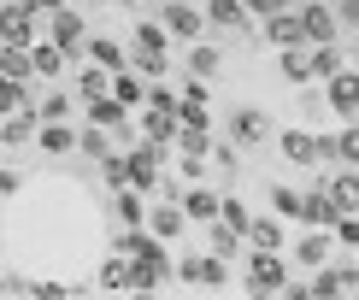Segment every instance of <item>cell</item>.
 <instances>
[{"label":"cell","mask_w":359,"mask_h":300,"mask_svg":"<svg viewBox=\"0 0 359 300\" xmlns=\"http://www.w3.org/2000/svg\"><path fill=\"white\" fill-rule=\"evenodd\" d=\"M248 218H253V212L236 200V194H224V200H218V224H230L236 236H248Z\"/></svg>","instance_id":"obj_36"},{"label":"cell","mask_w":359,"mask_h":300,"mask_svg":"<svg viewBox=\"0 0 359 300\" xmlns=\"http://www.w3.org/2000/svg\"><path fill=\"white\" fill-rule=\"evenodd\" d=\"M306 224V230H330L336 224V200H330V189H306L301 194V212H294Z\"/></svg>","instance_id":"obj_15"},{"label":"cell","mask_w":359,"mask_h":300,"mask_svg":"<svg viewBox=\"0 0 359 300\" xmlns=\"http://www.w3.org/2000/svg\"><path fill=\"white\" fill-rule=\"evenodd\" d=\"M83 107H88V124H100V130H124V118H130V107L112 95V88L95 95V100H83Z\"/></svg>","instance_id":"obj_16"},{"label":"cell","mask_w":359,"mask_h":300,"mask_svg":"<svg viewBox=\"0 0 359 300\" xmlns=\"http://www.w3.org/2000/svg\"><path fill=\"white\" fill-rule=\"evenodd\" d=\"M83 53H88V59H95V65H100V71H124V65H130V53H124V48H118V41H112V36H88V48H83Z\"/></svg>","instance_id":"obj_26"},{"label":"cell","mask_w":359,"mask_h":300,"mask_svg":"<svg viewBox=\"0 0 359 300\" xmlns=\"http://www.w3.org/2000/svg\"><path fill=\"white\" fill-rule=\"evenodd\" d=\"M36 18H41V12L29 6V0H6V6H0V41H18V48L41 41L36 36Z\"/></svg>","instance_id":"obj_7"},{"label":"cell","mask_w":359,"mask_h":300,"mask_svg":"<svg viewBox=\"0 0 359 300\" xmlns=\"http://www.w3.org/2000/svg\"><path fill=\"white\" fill-rule=\"evenodd\" d=\"M36 118L41 124H71V118H77V100H71L65 88H48V95L36 100Z\"/></svg>","instance_id":"obj_20"},{"label":"cell","mask_w":359,"mask_h":300,"mask_svg":"<svg viewBox=\"0 0 359 300\" xmlns=\"http://www.w3.org/2000/svg\"><path fill=\"white\" fill-rule=\"evenodd\" d=\"M29 6H36V12H53V6H65V0H29Z\"/></svg>","instance_id":"obj_48"},{"label":"cell","mask_w":359,"mask_h":300,"mask_svg":"<svg viewBox=\"0 0 359 300\" xmlns=\"http://www.w3.org/2000/svg\"><path fill=\"white\" fill-rule=\"evenodd\" d=\"M242 6H248V12H259V18H265V12H277V6H289V0H242Z\"/></svg>","instance_id":"obj_46"},{"label":"cell","mask_w":359,"mask_h":300,"mask_svg":"<svg viewBox=\"0 0 359 300\" xmlns=\"http://www.w3.org/2000/svg\"><path fill=\"white\" fill-rule=\"evenodd\" d=\"M336 159H341V165H359V124H348V130L336 136Z\"/></svg>","instance_id":"obj_42"},{"label":"cell","mask_w":359,"mask_h":300,"mask_svg":"<svg viewBox=\"0 0 359 300\" xmlns=\"http://www.w3.org/2000/svg\"><path fill=\"white\" fill-rule=\"evenodd\" d=\"M124 6H154V0H124Z\"/></svg>","instance_id":"obj_49"},{"label":"cell","mask_w":359,"mask_h":300,"mask_svg":"<svg viewBox=\"0 0 359 300\" xmlns=\"http://www.w3.org/2000/svg\"><path fill=\"white\" fill-rule=\"evenodd\" d=\"M230 142L236 147H265L271 142V118H265L259 107H236L230 112Z\"/></svg>","instance_id":"obj_9"},{"label":"cell","mask_w":359,"mask_h":300,"mask_svg":"<svg viewBox=\"0 0 359 300\" xmlns=\"http://www.w3.org/2000/svg\"><path fill=\"white\" fill-rule=\"evenodd\" d=\"M248 242L253 247H283V218H248Z\"/></svg>","instance_id":"obj_34"},{"label":"cell","mask_w":359,"mask_h":300,"mask_svg":"<svg viewBox=\"0 0 359 300\" xmlns=\"http://www.w3.org/2000/svg\"><path fill=\"white\" fill-rule=\"evenodd\" d=\"M330 236H336V247H359V212H336Z\"/></svg>","instance_id":"obj_40"},{"label":"cell","mask_w":359,"mask_h":300,"mask_svg":"<svg viewBox=\"0 0 359 300\" xmlns=\"http://www.w3.org/2000/svg\"><path fill=\"white\" fill-rule=\"evenodd\" d=\"M48 41H53V48L65 53V59H77V53L88 48V24H83V12L71 6V0L48 12Z\"/></svg>","instance_id":"obj_4"},{"label":"cell","mask_w":359,"mask_h":300,"mask_svg":"<svg viewBox=\"0 0 359 300\" xmlns=\"http://www.w3.org/2000/svg\"><path fill=\"white\" fill-rule=\"evenodd\" d=\"M12 189H18V177H12V171H0V194H12Z\"/></svg>","instance_id":"obj_47"},{"label":"cell","mask_w":359,"mask_h":300,"mask_svg":"<svg viewBox=\"0 0 359 300\" xmlns=\"http://www.w3.org/2000/svg\"><path fill=\"white\" fill-rule=\"evenodd\" d=\"M294 12H301L306 48H312V41H336V36H341V18H336V6H330V0H301Z\"/></svg>","instance_id":"obj_8"},{"label":"cell","mask_w":359,"mask_h":300,"mask_svg":"<svg viewBox=\"0 0 359 300\" xmlns=\"http://www.w3.org/2000/svg\"><path fill=\"white\" fill-rule=\"evenodd\" d=\"M283 53V77L289 83H312V65H306V48H277Z\"/></svg>","instance_id":"obj_38"},{"label":"cell","mask_w":359,"mask_h":300,"mask_svg":"<svg viewBox=\"0 0 359 300\" xmlns=\"http://www.w3.org/2000/svg\"><path fill=\"white\" fill-rule=\"evenodd\" d=\"M112 212H118V224H142L147 218V200H142V189H130V183H118V194H112Z\"/></svg>","instance_id":"obj_27"},{"label":"cell","mask_w":359,"mask_h":300,"mask_svg":"<svg viewBox=\"0 0 359 300\" xmlns=\"http://www.w3.org/2000/svg\"><path fill=\"white\" fill-rule=\"evenodd\" d=\"M159 24H165V36L171 41H201L206 36V12L201 6H189V0H159Z\"/></svg>","instance_id":"obj_5"},{"label":"cell","mask_w":359,"mask_h":300,"mask_svg":"<svg viewBox=\"0 0 359 300\" xmlns=\"http://www.w3.org/2000/svg\"><path fill=\"white\" fill-rule=\"evenodd\" d=\"M107 88H112V71H100V65H88L83 77H77V95H83V100H95V95H107Z\"/></svg>","instance_id":"obj_39"},{"label":"cell","mask_w":359,"mask_h":300,"mask_svg":"<svg viewBox=\"0 0 359 300\" xmlns=\"http://www.w3.org/2000/svg\"><path fill=\"white\" fill-rule=\"evenodd\" d=\"M201 12H206V29H224V36H248V18H253L242 0H206Z\"/></svg>","instance_id":"obj_13"},{"label":"cell","mask_w":359,"mask_h":300,"mask_svg":"<svg viewBox=\"0 0 359 300\" xmlns=\"http://www.w3.org/2000/svg\"><path fill=\"white\" fill-rule=\"evenodd\" d=\"M324 100H330V112L359 118V71H348V65H341L336 77H324Z\"/></svg>","instance_id":"obj_11"},{"label":"cell","mask_w":359,"mask_h":300,"mask_svg":"<svg viewBox=\"0 0 359 300\" xmlns=\"http://www.w3.org/2000/svg\"><path fill=\"white\" fill-rule=\"evenodd\" d=\"M336 18L348 24V29H359V0H336Z\"/></svg>","instance_id":"obj_45"},{"label":"cell","mask_w":359,"mask_h":300,"mask_svg":"<svg viewBox=\"0 0 359 300\" xmlns=\"http://www.w3.org/2000/svg\"><path fill=\"white\" fill-rule=\"evenodd\" d=\"M100 282H107V289H124V282H130V259H124V253H112V259L100 265Z\"/></svg>","instance_id":"obj_41"},{"label":"cell","mask_w":359,"mask_h":300,"mask_svg":"<svg viewBox=\"0 0 359 300\" xmlns=\"http://www.w3.org/2000/svg\"><path fill=\"white\" fill-rule=\"evenodd\" d=\"M242 242H248V236H236L230 224L212 218V253H218V259H236V253H242Z\"/></svg>","instance_id":"obj_37"},{"label":"cell","mask_w":359,"mask_h":300,"mask_svg":"<svg viewBox=\"0 0 359 300\" xmlns=\"http://www.w3.org/2000/svg\"><path fill=\"white\" fill-rule=\"evenodd\" d=\"M142 130L154 142H177V112L171 107H142Z\"/></svg>","instance_id":"obj_32"},{"label":"cell","mask_w":359,"mask_h":300,"mask_svg":"<svg viewBox=\"0 0 359 300\" xmlns=\"http://www.w3.org/2000/svg\"><path fill=\"white\" fill-rule=\"evenodd\" d=\"M283 159H289V165H324V159H336V136H312V130H283Z\"/></svg>","instance_id":"obj_6"},{"label":"cell","mask_w":359,"mask_h":300,"mask_svg":"<svg viewBox=\"0 0 359 300\" xmlns=\"http://www.w3.org/2000/svg\"><path fill=\"white\" fill-rule=\"evenodd\" d=\"M242 282H248L253 294H283V289H294V282H289V265H283V253H277V247H253V253H248Z\"/></svg>","instance_id":"obj_2"},{"label":"cell","mask_w":359,"mask_h":300,"mask_svg":"<svg viewBox=\"0 0 359 300\" xmlns=\"http://www.w3.org/2000/svg\"><path fill=\"white\" fill-rule=\"evenodd\" d=\"M112 95L124 100V107H142V100H147V77H142L136 65H124V71H112Z\"/></svg>","instance_id":"obj_25"},{"label":"cell","mask_w":359,"mask_h":300,"mask_svg":"<svg viewBox=\"0 0 359 300\" xmlns=\"http://www.w3.org/2000/svg\"><path fill=\"white\" fill-rule=\"evenodd\" d=\"M306 65H312V77H336V71L341 65H348V59H341V48H336V41H312V48H306Z\"/></svg>","instance_id":"obj_24"},{"label":"cell","mask_w":359,"mask_h":300,"mask_svg":"<svg viewBox=\"0 0 359 300\" xmlns=\"http://www.w3.org/2000/svg\"><path fill=\"white\" fill-rule=\"evenodd\" d=\"M330 200H336V212H359V165H348V171H336L330 183Z\"/></svg>","instance_id":"obj_19"},{"label":"cell","mask_w":359,"mask_h":300,"mask_svg":"<svg viewBox=\"0 0 359 300\" xmlns=\"http://www.w3.org/2000/svg\"><path fill=\"white\" fill-rule=\"evenodd\" d=\"M41 130V118H36V107H18V112H6L0 118V147H18V142H29Z\"/></svg>","instance_id":"obj_17"},{"label":"cell","mask_w":359,"mask_h":300,"mask_svg":"<svg viewBox=\"0 0 359 300\" xmlns=\"http://www.w3.org/2000/svg\"><path fill=\"white\" fill-rule=\"evenodd\" d=\"M88 6H100V0H88Z\"/></svg>","instance_id":"obj_50"},{"label":"cell","mask_w":359,"mask_h":300,"mask_svg":"<svg viewBox=\"0 0 359 300\" xmlns=\"http://www.w3.org/2000/svg\"><path fill=\"white\" fill-rule=\"evenodd\" d=\"M348 289H359V282H353L348 271H336L330 259H324V265H318V277L306 282V294H318V300H330V294H348Z\"/></svg>","instance_id":"obj_23"},{"label":"cell","mask_w":359,"mask_h":300,"mask_svg":"<svg viewBox=\"0 0 359 300\" xmlns=\"http://www.w3.org/2000/svg\"><path fill=\"white\" fill-rule=\"evenodd\" d=\"M159 159H165V142H154V136L136 142V147L124 154V183L142 189V194H154V189H159Z\"/></svg>","instance_id":"obj_3"},{"label":"cell","mask_w":359,"mask_h":300,"mask_svg":"<svg viewBox=\"0 0 359 300\" xmlns=\"http://www.w3.org/2000/svg\"><path fill=\"white\" fill-rule=\"evenodd\" d=\"M136 53H165L171 48V36H165V24L159 18H136V41H130Z\"/></svg>","instance_id":"obj_31"},{"label":"cell","mask_w":359,"mask_h":300,"mask_svg":"<svg viewBox=\"0 0 359 300\" xmlns=\"http://www.w3.org/2000/svg\"><path fill=\"white\" fill-rule=\"evenodd\" d=\"M77 154H88V159H107V154H112V130H100V124L77 130Z\"/></svg>","instance_id":"obj_33"},{"label":"cell","mask_w":359,"mask_h":300,"mask_svg":"<svg viewBox=\"0 0 359 300\" xmlns=\"http://www.w3.org/2000/svg\"><path fill=\"white\" fill-rule=\"evenodd\" d=\"M271 206H277V218H294V212H301V194H294V189H271Z\"/></svg>","instance_id":"obj_43"},{"label":"cell","mask_w":359,"mask_h":300,"mask_svg":"<svg viewBox=\"0 0 359 300\" xmlns=\"http://www.w3.org/2000/svg\"><path fill=\"white\" fill-rule=\"evenodd\" d=\"M36 142H41V154H59V159L77 154V130H71V124H41Z\"/></svg>","instance_id":"obj_30"},{"label":"cell","mask_w":359,"mask_h":300,"mask_svg":"<svg viewBox=\"0 0 359 300\" xmlns=\"http://www.w3.org/2000/svg\"><path fill=\"white\" fill-rule=\"evenodd\" d=\"M236 154H242L236 142H212V165H218V171H236V165H242Z\"/></svg>","instance_id":"obj_44"},{"label":"cell","mask_w":359,"mask_h":300,"mask_svg":"<svg viewBox=\"0 0 359 300\" xmlns=\"http://www.w3.org/2000/svg\"><path fill=\"white\" fill-rule=\"evenodd\" d=\"M147 230L159 236V242H177V236L189 230V212H183V200H159V206H147Z\"/></svg>","instance_id":"obj_14"},{"label":"cell","mask_w":359,"mask_h":300,"mask_svg":"<svg viewBox=\"0 0 359 300\" xmlns=\"http://www.w3.org/2000/svg\"><path fill=\"white\" fill-rule=\"evenodd\" d=\"M18 107H36V100H29V83L0 77V118H6V112H18Z\"/></svg>","instance_id":"obj_35"},{"label":"cell","mask_w":359,"mask_h":300,"mask_svg":"<svg viewBox=\"0 0 359 300\" xmlns=\"http://www.w3.org/2000/svg\"><path fill=\"white\" fill-rule=\"evenodd\" d=\"M0 77H18V83L36 77V65H29V48H18V41H0Z\"/></svg>","instance_id":"obj_28"},{"label":"cell","mask_w":359,"mask_h":300,"mask_svg":"<svg viewBox=\"0 0 359 300\" xmlns=\"http://www.w3.org/2000/svg\"><path fill=\"white\" fill-rule=\"evenodd\" d=\"M330 253H336V236L330 230H306L301 242H294V259H301V265H324Z\"/></svg>","instance_id":"obj_22"},{"label":"cell","mask_w":359,"mask_h":300,"mask_svg":"<svg viewBox=\"0 0 359 300\" xmlns=\"http://www.w3.org/2000/svg\"><path fill=\"white\" fill-rule=\"evenodd\" d=\"M29 65H36V77H41V83H53L59 71H65V53H59L53 41H29Z\"/></svg>","instance_id":"obj_29"},{"label":"cell","mask_w":359,"mask_h":300,"mask_svg":"<svg viewBox=\"0 0 359 300\" xmlns=\"http://www.w3.org/2000/svg\"><path fill=\"white\" fill-rule=\"evenodd\" d=\"M218 71H224V48H212V41H189V77L212 83Z\"/></svg>","instance_id":"obj_21"},{"label":"cell","mask_w":359,"mask_h":300,"mask_svg":"<svg viewBox=\"0 0 359 300\" xmlns=\"http://www.w3.org/2000/svg\"><path fill=\"white\" fill-rule=\"evenodd\" d=\"M265 41H271V48H306L301 12H294V6H277V12H265Z\"/></svg>","instance_id":"obj_10"},{"label":"cell","mask_w":359,"mask_h":300,"mask_svg":"<svg viewBox=\"0 0 359 300\" xmlns=\"http://www.w3.org/2000/svg\"><path fill=\"white\" fill-rule=\"evenodd\" d=\"M118 253L130 259V289H159V282H171V277H177V265H171L165 242H159L154 230H142V224H130V230L118 236Z\"/></svg>","instance_id":"obj_1"},{"label":"cell","mask_w":359,"mask_h":300,"mask_svg":"<svg viewBox=\"0 0 359 300\" xmlns=\"http://www.w3.org/2000/svg\"><path fill=\"white\" fill-rule=\"evenodd\" d=\"M218 200H224L218 189L189 183V194H183V212H189V224H212V218H218Z\"/></svg>","instance_id":"obj_18"},{"label":"cell","mask_w":359,"mask_h":300,"mask_svg":"<svg viewBox=\"0 0 359 300\" xmlns=\"http://www.w3.org/2000/svg\"><path fill=\"white\" fill-rule=\"evenodd\" d=\"M177 277H183V282H201V289H218V282L230 277V259H218V253H189V259L177 265Z\"/></svg>","instance_id":"obj_12"}]
</instances>
